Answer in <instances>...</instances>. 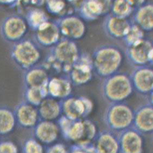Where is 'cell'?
Masks as SVG:
<instances>
[{
  "instance_id": "obj_30",
  "label": "cell",
  "mask_w": 153,
  "mask_h": 153,
  "mask_svg": "<svg viewBox=\"0 0 153 153\" xmlns=\"http://www.w3.org/2000/svg\"><path fill=\"white\" fill-rule=\"evenodd\" d=\"M45 4L47 11L54 15L62 14L66 7V3L63 1H47Z\"/></svg>"
},
{
  "instance_id": "obj_32",
  "label": "cell",
  "mask_w": 153,
  "mask_h": 153,
  "mask_svg": "<svg viewBox=\"0 0 153 153\" xmlns=\"http://www.w3.org/2000/svg\"><path fill=\"white\" fill-rule=\"evenodd\" d=\"M1 153H16V149L13 145L10 143H4L0 146Z\"/></svg>"
},
{
  "instance_id": "obj_19",
  "label": "cell",
  "mask_w": 153,
  "mask_h": 153,
  "mask_svg": "<svg viewBox=\"0 0 153 153\" xmlns=\"http://www.w3.org/2000/svg\"><path fill=\"white\" fill-rule=\"evenodd\" d=\"M72 85L67 75L53 77L47 85L48 95L54 99H66L71 94Z\"/></svg>"
},
{
  "instance_id": "obj_3",
  "label": "cell",
  "mask_w": 153,
  "mask_h": 153,
  "mask_svg": "<svg viewBox=\"0 0 153 153\" xmlns=\"http://www.w3.org/2000/svg\"><path fill=\"white\" fill-rule=\"evenodd\" d=\"M134 111L125 102L109 103L105 109L103 121L109 131L120 133L132 126Z\"/></svg>"
},
{
  "instance_id": "obj_23",
  "label": "cell",
  "mask_w": 153,
  "mask_h": 153,
  "mask_svg": "<svg viewBox=\"0 0 153 153\" xmlns=\"http://www.w3.org/2000/svg\"><path fill=\"white\" fill-rule=\"evenodd\" d=\"M24 17L29 28L33 31H36L42 25L49 21L45 11L37 7L29 9Z\"/></svg>"
},
{
  "instance_id": "obj_1",
  "label": "cell",
  "mask_w": 153,
  "mask_h": 153,
  "mask_svg": "<svg viewBox=\"0 0 153 153\" xmlns=\"http://www.w3.org/2000/svg\"><path fill=\"white\" fill-rule=\"evenodd\" d=\"M93 71L105 79L118 72L123 61L121 49L113 45H104L97 47L91 56Z\"/></svg>"
},
{
  "instance_id": "obj_18",
  "label": "cell",
  "mask_w": 153,
  "mask_h": 153,
  "mask_svg": "<svg viewBox=\"0 0 153 153\" xmlns=\"http://www.w3.org/2000/svg\"><path fill=\"white\" fill-rule=\"evenodd\" d=\"M133 22L144 31L149 32L153 29V4L150 2L140 1L133 13Z\"/></svg>"
},
{
  "instance_id": "obj_4",
  "label": "cell",
  "mask_w": 153,
  "mask_h": 153,
  "mask_svg": "<svg viewBox=\"0 0 153 153\" xmlns=\"http://www.w3.org/2000/svg\"><path fill=\"white\" fill-rule=\"evenodd\" d=\"M10 55L16 65L25 71L37 65L41 53L35 41L24 38L13 45Z\"/></svg>"
},
{
  "instance_id": "obj_28",
  "label": "cell",
  "mask_w": 153,
  "mask_h": 153,
  "mask_svg": "<svg viewBox=\"0 0 153 153\" xmlns=\"http://www.w3.org/2000/svg\"><path fill=\"white\" fill-rule=\"evenodd\" d=\"M48 95L47 87H30L27 91V98L32 105H39Z\"/></svg>"
},
{
  "instance_id": "obj_25",
  "label": "cell",
  "mask_w": 153,
  "mask_h": 153,
  "mask_svg": "<svg viewBox=\"0 0 153 153\" xmlns=\"http://www.w3.org/2000/svg\"><path fill=\"white\" fill-rule=\"evenodd\" d=\"M38 111L29 104L21 105L17 111V117L20 122L25 126H33L37 121Z\"/></svg>"
},
{
  "instance_id": "obj_20",
  "label": "cell",
  "mask_w": 153,
  "mask_h": 153,
  "mask_svg": "<svg viewBox=\"0 0 153 153\" xmlns=\"http://www.w3.org/2000/svg\"><path fill=\"white\" fill-rule=\"evenodd\" d=\"M97 153H119L118 135L111 131H103L96 136Z\"/></svg>"
},
{
  "instance_id": "obj_33",
  "label": "cell",
  "mask_w": 153,
  "mask_h": 153,
  "mask_svg": "<svg viewBox=\"0 0 153 153\" xmlns=\"http://www.w3.org/2000/svg\"><path fill=\"white\" fill-rule=\"evenodd\" d=\"M48 153H67L62 145H57L51 148Z\"/></svg>"
},
{
  "instance_id": "obj_27",
  "label": "cell",
  "mask_w": 153,
  "mask_h": 153,
  "mask_svg": "<svg viewBox=\"0 0 153 153\" xmlns=\"http://www.w3.org/2000/svg\"><path fill=\"white\" fill-rule=\"evenodd\" d=\"M144 38L145 31L139 26L131 21L129 29L122 40L126 45V47H128Z\"/></svg>"
},
{
  "instance_id": "obj_14",
  "label": "cell",
  "mask_w": 153,
  "mask_h": 153,
  "mask_svg": "<svg viewBox=\"0 0 153 153\" xmlns=\"http://www.w3.org/2000/svg\"><path fill=\"white\" fill-rule=\"evenodd\" d=\"M131 127L142 135L151 134L153 131V103L148 102L134 111Z\"/></svg>"
},
{
  "instance_id": "obj_16",
  "label": "cell",
  "mask_w": 153,
  "mask_h": 153,
  "mask_svg": "<svg viewBox=\"0 0 153 153\" xmlns=\"http://www.w3.org/2000/svg\"><path fill=\"white\" fill-rule=\"evenodd\" d=\"M111 1L88 0L81 1L77 8L79 16L83 21L91 22L105 15L111 7Z\"/></svg>"
},
{
  "instance_id": "obj_17",
  "label": "cell",
  "mask_w": 153,
  "mask_h": 153,
  "mask_svg": "<svg viewBox=\"0 0 153 153\" xmlns=\"http://www.w3.org/2000/svg\"><path fill=\"white\" fill-rule=\"evenodd\" d=\"M59 27L55 22L48 21L35 31V42L39 46L52 48L61 39Z\"/></svg>"
},
{
  "instance_id": "obj_24",
  "label": "cell",
  "mask_w": 153,
  "mask_h": 153,
  "mask_svg": "<svg viewBox=\"0 0 153 153\" xmlns=\"http://www.w3.org/2000/svg\"><path fill=\"white\" fill-rule=\"evenodd\" d=\"M136 2L133 1H115L111 2V14L124 19L128 17L133 13L136 6Z\"/></svg>"
},
{
  "instance_id": "obj_12",
  "label": "cell",
  "mask_w": 153,
  "mask_h": 153,
  "mask_svg": "<svg viewBox=\"0 0 153 153\" xmlns=\"http://www.w3.org/2000/svg\"><path fill=\"white\" fill-rule=\"evenodd\" d=\"M93 69L91 57L85 53L80 54L79 57L71 67L67 75L72 85H84L91 81Z\"/></svg>"
},
{
  "instance_id": "obj_9",
  "label": "cell",
  "mask_w": 153,
  "mask_h": 153,
  "mask_svg": "<svg viewBox=\"0 0 153 153\" xmlns=\"http://www.w3.org/2000/svg\"><path fill=\"white\" fill-rule=\"evenodd\" d=\"M68 137L79 145L88 144L97 136V127L89 120L73 121L65 132Z\"/></svg>"
},
{
  "instance_id": "obj_5",
  "label": "cell",
  "mask_w": 153,
  "mask_h": 153,
  "mask_svg": "<svg viewBox=\"0 0 153 153\" xmlns=\"http://www.w3.org/2000/svg\"><path fill=\"white\" fill-rule=\"evenodd\" d=\"M76 42L64 37L51 48L49 55L62 68L67 75L80 55Z\"/></svg>"
},
{
  "instance_id": "obj_34",
  "label": "cell",
  "mask_w": 153,
  "mask_h": 153,
  "mask_svg": "<svg viewBox=\"0 0 153 153\" xmlns=\"http://www.w3.org/2000/svg\"><path fill=\"white\" fill-rule=\"evenodd\" d=\"M71 153H94L92 151L88 149H84L83 148H77L75 150H73Z\"/></svg>"
},
{
  "instance_id": "obj_13",
  "label": "cell",
  "mask_w": 153,
  "mask_h": 153,
  "mask_svg": "<svg viewBox=\"0 0 153 153\" xmlns=\"http://www.w3.org/2000/svg\"><path fill=\"white\" fill-rule=\"evenodd\" d=\"M131 21L128 19L117 17L109 13L103 21L102 27L105 35L115 40H122L131 27Z\"/></svg>"
},
{
  "instance_id": "obj_26",
  "label": "cell",
  "mask_w": 153,
  "mask_h": 153,
  "mask_svg": "<svg viewBox=\"0 0 153 153\" xmlns=\"http://www.w3.org/2000/svg\"><path fill=\"white\" fill-rule=\"evenodd\" d=\"M57 131L56 126L53 122L43 121L37 126V135L43 142L49 143L56 138Z\"/></svg>"
},
{
  "instance_id": "obj_7",
  "label": "cell",
  "mask_w": 153,
  "mask_h": 153,
  "mask_svg": "<svg viewBox=\"0 0 153 153\" xmlns=\"http://www.w3.org/2000/svg\"><path fill=\"white\" fill-rule=\"evenodd\" d=\"M93 102L85 97H69L62 103V111L65 117L73 121L85 119L93 111Z\"/></svg>"
},
{
  "instance_id": "obj_10",
  "label": "cell",
  "mask_w": 153,
  "mask_h": 153,
  "mask_svg": "<svg viewBox=\"0 0 153 153\" xmlns=\"http://www.w3.org/2000/svg\"><path fill=\"white\" fill-rule=\"evenodd\" d=\"M60 30L61 35L69 40H80L85 36L86 26L84 21L77 15H63L55 21Z\"/></svg>"
},
{
  "instance_id": "obj_8",
  "label": "cell",
  "mask_w": 153,
  "mask_h": 153,
  "mask_svg": "<svg viewBox=\"0 0 153 153\" xmlns=\"http://www.w3.org/2000/svg\"><path fill=\"white\" fill-rule=\"evenodd\" d=\"M153 43L150 40H142L126 47V55L135 67L153 65Z\"/></svg>"
},
{
  "instance_id": "obj_31",
  "label": "cell",
  "mask_w": 153,
  "mask_h": 153,
  "mask_svg": "<svg viewBox=\"0 0 153 153\" xmlns=\"http://www.w3.org/2000/svg\"><path fill=\"white\" fill-rule=\"evenodd\" d=\"M27 153H42V148L35 141H30L26 145Z\"/></svg>"
},
{
  "instance_id": "obj_2",
  "label": "cell",
  "mask_w": 153,
  "mask_h": 153,
  "mask_svg": "<svg viewBox=\"0 0 153 153\" xmlns=\"http://www.w3.org/2000/svg\"><path fill=\"white\" fill-rule=\"evenodd\" d=\"M103 79L101 92L109 103L124 102L133 92L131 77L126 73L117 72Z\"/></svg>"
},
{
  "instance_id": "obj_6",
  "label": "cell",
  "mask_w": 153,
  "mask_h": 153,
  "mask_svg": "<svg viewBox=\"0 0 153 153\" xmlns=\"http://www.w3.org/2000/svg\"><path fill=\"white\" fill-rule=\"evenodd\" d=\"M28 29L24 16L13 14L3 19L0 25V34L4 41L14 44L25 38Z\"/></svg>"
},
{
  "instance_id": "obj_22",
  "label": "cell",
  "mask_w": 153,
  "mask_h": 153,
  "mask_svg": "<svg viewBox=\"0 0 153 153\" xmlns=\"http://www.w3.org/2000/svg\"><path fill=\"white\" fill-rule=\"evenodd\" d=\"M38 113L47 121L56 119L62 111V104L53 97H46L40 103Z\"/></svg>"
},
{
  "instance_id": "obj_21",
  "label": "cell",
  "mask_w": 153,
  "mask_h": 153,
  "mask_svg": "<svg viewBox=\"0 0 153 153\" xmlns=\"http://www.w3.org/2000/svg\"><path fill=\"white\" fill-rule=\"evenodd\" d=\"M50 78L48 71L43 65H35L23 74L24 81L28 88L46 87Z\"/></svg>"
},
{
  "instance_id": "obj_15",
  "label": "cell",
  "mask_w": 153,
  "mask_h": 153,
  "mask_svg": "<svg viewBox=\"0 0 153 153\" xmlns=\"http://www.w3.org/2000/svg\"><path fill=\"white\" fill-rule=\"evenodd\" d=\"M119 153H142V135L133 128H128L118 135Z\"/></svg>"
},
{
  "instance_id": "obj_11",
  "label": "cell",
  "mask_w": 153,
  "mask_h": 153,
  "mask_svg": "<svg viewBox=\"0 0 153 153\" xmlns=\"http://www.w3.org/2000/svg\"><path fill=\"white\" fill-rule=\"evenodd\" d=\"M129 75L134 91L142 96L152 97L153 69L151 65L135 67Z\"/></svg>"
},
{
  "instance_id": "obj_29",
  "label": "cell",
  "mask_w": 153,
  "mask_h": 153,
  "mask_svg": "<svg viewBox=\"0 0 153 153\" xmlns=\"http://www.w3.org/2000/svg\"><path fill=\"white\" fill-rule=\"evenodd\" d=\"M14 124V116L11 111L7 109H0V131H10Z\"/></svg>"
}]
</instances>
